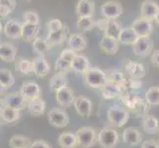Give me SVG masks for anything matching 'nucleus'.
Wrapping results in <instances>:
<instances>
[{
	"label": "nucleus",
	"instance_id": "obj_1",
	"mask_svg": "<svg viewBox=\"0 0 159 148\" xmlns=\"http://www.w3.org/2000/svg\"><path fill=\"white\" fill-rule=\"evenodd\" d=\"M83 77L85 85L90 88H102L108 83L107 73L98 67H90Z\"/></svg>",
	"mask_w": 159,
	"mask_h": 148
},
{
	"label": "nucleus",
	"instance_id": "obj_2",
	"mask_svg": "<svg viewBox=\"0 0 159 148\" xmlns=\"http://www.w3.org/2000/svg\"><path fill=\"white\" fill-rule=\"evenodd\" d=\"M107 117L112 125L117 128H122L129 122V113L127 109L120 105L111 106L108 110Z\"/></svg>",
	"mask_w": 159,
	"mask_h": 148
},
{
	"label": "nucleus",
	"instance_id": "obj_3",
	"mask_svg": "<svg viewBox=\"0 0 159 148\" xmlns=\"http://www.w3.org/2000/svg\"><path fill=\"white\" fill-rule=\"evenodd\" d=\"M48 120L52 127L57 128H63L67 127L70 119L68 114L60 108H53L52 109L48 114Z\"/></svg>",
	"mask_w": 159,
	"mask_h": 148
},
{
	"label": "nucleus",
	"instance_id": "obj_4",
	"mask_svg": "<svg viewBox=\"0 0 159 148\" xmlns=\"http://www.w3.org/2000/svg\"><path fill=\"white\" fill-rule=\"evenodd\" d=\"M97 142L103 148H115L119 142V132L114 128H104L97 134Z\"/></svg>",
	"mask_w": 159,
	"mask_h": 148
},
{
	"label": "nucleus",
	"instance_id": "obj_5",
	"mask_svg": "<svg viewBox=\"0 0 159 148\" xmlns=\"http://www.w3.org/2000/svg\"><path fill=\"white\" fill-rule=\"evenodd\" d=\"M78 141V146L81 148H90L96 143L97 134L92 128L84 127L79 128L75 132Z\"/></svg>",
	"mask_w": 159,
	"mask_h": 148
},
{
	"label": "nucleus",
	"instance_id": "obj_6",
	"mask_svg": "<svg viewBox=\"0 0 159 148\" xmlns=\"http://www.w3.org/2000/svg\"><path fill=\"white\" fill-rule=\"evenodd\" d=\"M101 13L104 18L117 20L123 14V6L117 1H108L101 6Z\"/></svg>",
	"mask_w": 159,
	"mask_h": 148
},
{
	"label": "nucleus",
	"instance_id": "obj_7",
	"mask_svg": "<svg viewBox=\"0 0 159 148\" xmlns=\"http://www.w3.org/2000/svg\"><path fill=\"white\" fill-rule=\"evenodd\" d=\"M153 48V42L150 39V37H143L135 42L133 45V51L135 56L139 57H146L149 56Z\"/></svg>",
	"mask_w": 159,
	"mask_h": 148
},
{
	"label": "nucleus",
	"instance_id": "obj_8",
	"mask_svg": "<svg viewBox=\"0 0 159 148\" xmlns=\"http://www.w3.org/2000/svg\"><path fill=\"white\" fill-rule=\"evenodd\" d=\"M128 86L127 85H119V84H114L111 82L108 83L101 88L102 97L106 100H110V99H115L120 97L123 93L127 92Z\"/></svg>",
	"mask_w": 159,
	"mask_h": 148
},
{
	"label": "nucleus",
	"instance_id": "obj_9",
	"mask_svg": "<svg viewBox=\"0 0 159 148\" xmlns=\"http://www.w3.org/2000/svg\"><path fill=\"white\" fill-rule=\"evenodd\" d=\"M20 93L25 98V100L27 102H29L31 100H34V99L40 98L42 90L40 88V86L37 83H35V82L27 81L22 84Z\"/></svg>",
	"mask_w": 159,
	"mask_h": 148
},
{
	"label": "nucleus",
	"instance_id": "obj_10",
	"mask_svg": "<svg viewBox=\"0 0 159 148\" xmlns=\"http://www.w3.org/2000/svg\"><path fill=\"white\" fill-rule=\"evenodd\" d=\"M74 92L69 87H64L56 92V101L60 107L68 108L74 104Z\"/></svg>",
	"mask_w": 159,
	"mask_h": 148
},
{
	"label": "nucleus",
	"instance_id": "obj_11",
	"mask_svg": "<svg viewBox=\"0 0 159 148\" xmlns=\"http://www.w3.org/2000/svg\"><path fill=\"white\" fill-rule=\"evenodd\" d=\"M73 106L75 108V111L80 117L87 118L89 117L92 113L93 104L90 99L86 98L84 96H79L75 98Z\"/></svg>",
	"mask_w": 159,
	"mask_h": 148
},
{
	"label": "nucleus",
	"instance_id": "obj_12",
	"mask_svg": "<svg viewBox=\"0 0 159 148\" xmlns=\"http://www.w3.org/2000/svg\"><path fill=\"white\" fill-rule=\"evenodd\" d=\"M2 105L10 107L13 109H17V110H23L25 107H27V101L25 100V98L21 95V93H13V94H10L5 96L2 100Z\"/></svg>",
	"mask_w": 159,
	"mask_h": 148
},
{
	"label": "nucleus",
	"instance_id": "obj_13",
	"mask_svg": "<svg viewBox=\"0 0 159 148\" xmlns=\"http://www.w3.org/2000/svg\"><path fill=\"white\" fill-rule=\"evenodd\" d=\"M133 29L135 31V33L138 34L139 38H143V37H150L152 30H153V26H152V22L149 20H146L144 18H139L136 19L133 22Z\"/></svg>",
	"mask_w": 159,
	"mask_h": 148
},
{
	"label": "nucleus",
	"instance_id": "obj_14",
	"mask_svg": "<svg viewBox=\"0 0 159 148\" xmlns=\"http://www.w3.org/2000/svg\"><path fill=\"white\" fill-rule=\"evenodd\" d=\"M158 12H159V5L153 1V0H145L141 4V8H140L141 18H144L152 22L153 20H155Z\"/></svg>",
	"mask_w": 159,
	"mask_h": 148
},
{
	"label": "nucleus",
	"instance_id": "obj_15",
	"mask_svg": "<svg viewBox=\"0 0 159 148\" xmlns=\"http://www.w3.org/2000/svg\"><path fill=\"white\" fill-rule=\"evenodd\" d=\"M33 68H34V74L37 77H46L51 72V66L48 60L43 56H36L33 59Z\"/></svg>",
	"mask_w": 159,
	"mask_h": 148
},
{
	"label": "nucleus",
	"instance_id": "obj_16",
	"mask_svg": "<svg viewBox=\"0 0 159 148\" xmlns=\"http://www.w3.org/2000/svg\"><path fill=\"white\" fill-rule=\"evenodd\" d=\"M4 34L10 39H19L23 38V24L16 20L7 21L4 27Z\"/></svg>",
	"mask_w": 159,
	"mask_h": 148
},
{
	"label": "nucleus",
	"instance_id": "obj_17",
	"mask_svg": "<svg viewBox=\"0 0 159 148\" xmlns=\"http://www.w3.org/2000/svg\"><path fill=\"white\" fill-rule=\"evenodd\" d=\"M123 140L125 143H127L130 146H138L142 142V134L139 130L133 128H125L123 133Z\"/></svg>",
	"mask_w": 159,
	"mask_h": 148
},
{
	"label": "nucleus",
	"instance_id": "obj_18",
	"mask_svg": "<svg viewBox=\"0 0 159 148\" xmlns=\"http://www.w3.org/2000/svg\"><path fill=\"white\" fill-rule=\"evenodd\" d=\"M95 12V3L93 0H79L76 5V14L80 17H93Z\"/></svg>",
	"mask_w": 159,
	"mask_h": 148
},
{
	"label": "nucleus",
	"instance_id": "obj_19",
	"mask_svg": "<svg viewBox=\"0 0 159 148\" xmlns=\"http://www.w3.org/2000/svg\"><path fill=\"white\" fill-rule=\"evenodd\" d=\"M90 68V61L85 56L82 54H76L71 62V70L77 74L84 75L86 71Z\"/></svg>",
	"mask_w": 159,
	"mask_h": 148
},
{
	"label": "nucleus",
	"instance_id": "obj_20",
	"mask_svg": "<svg viewBox=\"0 0 159 148\" xmlns=\"http://www.w3.org/2000/svg\"><path fill=\"white\" fill-rule=\"evenodd\" d=\"M125 71L129 75L130 78L133 79H141L145 75V68L139 62L129 60L125 64Z\"/></svg>",
	"mask_w": 159,
	"mask_h": 148
},
{
	"label": "nucleus",
	"instance_id": "obj_21",
	"mask_svg": "<svg viewBox=\"0 0 159 148\" xmlns=\"http://www.w3.org/2000/svg\"><path fill=\"white\" fill-rule=\"evenodd\" d=\"M17 56V48L10 43H0V59L5 62H13Z\"/></svg>",
	"mask_w": 159,
	"mask_h": 148
},
{
	"label": "nucleus",
	"instance_id": "obj_22",
	"mask_svg": "<svg viewBox=\"0 0 159 148\" xmlns=\"http://www.w3.org/2000/svg\"><path fill=\"white\" fill-rule=\"evenodd\" d=\"M142 129L147 134H155L159 131V120L155 116L146 114L142 118Z\"/></svg>",
	"mask_w": 159,
	"mask_h": 148
},
{
	"label": "nucleus",
	"instance_id": "obj_23",
	"mask_svg": "<svg viewBox=\"0 0 159 148\" xmlns=\"http://www.w3.org/2000/svg\"><path fill=\"white\" fill-rule=\"evenodd\" d=\"M58 144L61 148H76L78 141L76 134L72 131H64L58 136Z\"/></svg>",
	"mask_w": 159,
	"mask_h": 148
},
{
	"label": "nucleus",
	"instance_id": "obj_24",
	"mask_svg": "<svg viewBox=\"0 0 159 148\" xmlns=\"http://www.w3.org/2000/svg\"><path fill=\"white\" fill-rule=\"evenodd\" d=\"M100 47L107 54H116L119 51V41L104 36L100 41Z\"/></svg>",
	"mask_w": 159,
	"mask_h": 148
},
{
	"label": "nucleus",
	"instance_id": "obj_25",
	"mask_svg": "<svg viewBox=\"0 0 159 148\" xmlns=\"http://www.w3.org/2000/svg\"><path fill=\"white\" fill-rule=\"evenodd\" d=\"M139 39V37L133 29V27L129 28H123L119 37V43L122 45H134L135 42Z\"/></svg>",
	"mask_w": 159,
	"mask_h": 148
},
{
	"label": "nucleus",
	"instance_id": "obj_26",
	"mask_svg": "<svg viewBox=\"0 0 159 148\" xmlns=\"http://www.w3.org/2000/svg\"><path fill=\"white\" fill-rule=\"evenodd\" d=\"M87 47L85 38L81 34H72L68 40V47L75 52H80L84 51Z\"/></svg>",
	"mask_w": 159,
	"mask_h": 148
},
{
	"label": "nucleus",
	"instance_id": "obj_27",
	"mask_svg": "<svg viewBox=\"0 0 159 148\" xmlns=\"http://www.w3.org/2000/svg\"><path fill=\"white\" fill-rule=\"evenodd\" d=\"M27 109L28 112L33 116H41L45 113L46 110V103L41 98L34 99L29 102H27Z\"/></svg>",
	"mask_w": 159,
	"mask_h": 148
},
{
	"label": "nucleus",
	"instance_id": "obj_28",
	"mask_svg": "<svg viewBox=\"0 0 159 148\" xmlns=\"http://www.w3.org/2000/svg\"><path fill=\"white\" fill-rule=\"evenodd\" d=\"M0 119H2V120L5 123H14L20 119V110L2 106Z\"/></svg>",
	"mask_w": 159,
	"mask_h": 148
},
{
	"label": "nucleus",
	"instance_id": "obj_29",
	"mask_svg": "<svg viewBox=\"0 0 159 148\" xmlns=\"http://www.w3.org/2000/svg\"><path fill=\"white\" fill-rule=\"evenodd\" d=\"M66 27H63L61 30L57 31V32H48L47 36V41L51 46H57L62 43L65 41L66 38Z\"/></svg>",
	"mask_w": 159,
	"mask_h": 148
},
{
	"label": "nucleus",
	"instance_id": "obj_30",
	"mask_svg": "<svg viewBox=\"0 0 159 148\" xmlns=\"http://www.w3.org/2000/svg\"><path fill=\"white\" fill-rule=\"evenodd\" d=\"M122 26L116 20H109L106 26V29L104 30V36L113 38L115 40H119L120 32H122Z\"/></svg>",
	"mask_w": 159,
	"mask_h": 148
},
{
	"label": "nucleus",
	"instance_id": "obj_31",
	"mask_svg": "<svg viewBox=\"0 0 159 148\" xmlns=\"http://www.w3.org/2000/svg\"><path fill=\"white\" fill-rule=\"evenodd\" d=\"M64 87H67V79L64 73L57 72L50 79V88L52 91L57 92Z\"/></svg>",
	"mask_w": 159,
	"mask_h": 148
},
{
	"label": "nucleus",
	"instance_id": "obj_32",
	"mask_svg": "<svg viewBox=\"0 0 159 148\" xmlns=\"http://www.w3.org/2000/svg\"><path fill=\"white\" fill-rule=\"evenodd\" d=\"M40 32V24L23 23V38L27 42L34 41Z\"/></svg>",
	"mask_w": 159,
	"mask_h": 148
},
{
	"label": "nucleus",
	"instance_id": "obj_33",
	"mask_svg": "<svg viewBox=\"0 0 159 148\" xmlns=\"http://www.w3.org/2000/svg\"><path fill=\"white\" fill-rule=\"evenodd\" d=\"M32 142L33 141L27 136L16 134L10 138L9 146L10 148H30Z\"/></svg>",
	"mask_w": 159,
	"mask_h": 148
},
{
	"label": "nucleus",
	"instance_id": "obj_34",
	"mask_svg": "<svg viewBox=\"0 0 159 148\" xmlns=\"http://www.w3.org/2000/svg\"><path fill=\"white\" fill-rule=\"evenodd\" d=\"M51 47L52 46L48 43L47 40H43L39 37L33 41V51H34L35 53L39 54L41 56H45L47 52H50Z\"/></svg>",
	"mask_w": 159,
	"mask_h": 148
},
{
	"label": "nucleus",
	"instance_id": "obj_35",
	"mask_svg": "<svg viewBox=\"0 0 159 148\" xmlns=\"http://www.w3.org/2000/svg\"><path fill=\"white\" fill-rule=\"evenodd\" d=\"M122 103H124V105L127 107L130 111H134V109L136 108V105L139 101V98L136 96L134 93H129V92H125L123 93L120 97Z\"/></svg>",
	"mask_w": 159,
	"mask_h": 148
},
{
	"label": "nucleus",
	"instance_id": "obj_36",
	"mask_svg": "<svg viewBox=\"0 0 159 148\" xmlns=\"http://www.w3.org/2000/svg\"><path fill=\"white\" fill-rule=\"evenodd\" d=\"M144 100L149 106H159V86H153L147 90Z\"/></svg>",
	"mask_w": 159,
	"mask_h": 148
},
{
	"label": "nucleus",
	"instance_id": "obj_37",
	"mask_svg": "<svg viewBox=\"0 0 159 148\" xmlns=\"http://www.w3.org/2000/svg\"><path fill=\"white\" fill-rule=\"evenodd\" d=\"M16 0H0V17L6 18L16 8Z\"/></svg>",
	"mask_w": 159,
	"mask_h": 148
},
{
	"label": "nucleus",
	"instance_id": "obj_38",
	"mask_svg": "<svg viewBox=\"0 0 159 148\" xmlns=\"http://www.w3.org/2000/svg\"><path fill=\"white\" fill-rule=\"evenodd\" d=\"M107 78L108 82H111V83L119 85H127V79H125V75L120 70H110L107 73Z\"/></svg>",
	"mask_w": 159,
	"mask_h": 148
},
{
	"label": "nucleus",
	"instance_id": "obj_39",
	"mask_svg": "<svg viewBox=\"0 0 159 148\" xmlns=\"http://www.w3.org/2000/svg\"><path fill=\"white\" fill-rule=\"evenodd\" d=\"M16 70L20 72L21 74L28 75L34 72V68H33V61L29 59H20L19 61L15 65Z\"/></svg>",
	"mask_w": 159,
	"mask_h": 148
},
{
	"label": "nucleus",
	"instance_id": "obj_40",
	"mask_svg": "<svg viewBox=\"0 0 159 148\" xmlns=\"http://www.w3.org/2000/svg\"><path fill=\"white\" fill-rule=\"evenodd\" d=\"M0 82L7 88L15 84V77L12 72L7 68H0Z\"/></svg>",
	"mask_w": 159,
	"mask_h": 148
},
{
	"label": "nucleus",
	"instance_id": "obj_41",
	"mask_svg": "<svg viewBox=\"0 0 159 148\" xmlns=\"http://www.w3.org/2000/svg\"><path fill=\"white\" fill-rule=\"evenodd\" d=\"M95 26L93 17H80L77 21V28L82 32H88Z\"/></svg>",
	"mask_w": 159,
	"mask_h": 148
},
{
	"label": "nucleus",
	"instance_id": "obj_42",
	"mask_svg": "<svg viewBox=\"0 0 159 148\" xmlns=\"http://www.w3.org/2000/svg\"><path fill=\"white\" fill-rule=\"evenodd\" d=\"M148 104L147 102L144 100H142V99H139V101L138 103V105H136V108L134 109V113L136 114V117H139V118H143L147 114V112H148Z\"/></svg>",
	"mask_w": 159,
	"mask_h": 148
},
{
	"label": "nucleus",
	"instance_id": "obj_43",
	"mask_svg": "<svg viewBox=\"0 0 159 148\" xmlns=\"http://www.w3.org/2000/svg\"><path fill=\"white\" fill-rule=\"evenodd\" d=\"M56 69L58 72L65 73L71 69V62L67 61V60L63 59L62 57L58 56V58L56 61Z\"/></svg>",
	"mask_w": 159,
	"mask_h": 148
},
{
	"label": "nucleus",
	"instance_id": "obj_44",
	"mask_svg": "<svg viewBox=\"0 0 159 148\" xmlns=\"http://www.w3.org/2000/svg\"><path fill=\"white\" fill-rule=\"evenodd\" d=\"M23 21L24 23L28 24H40V18L34 11H27L23 14Z\"/></svg>",
	"mask_w": 159,
	"mask_h": 148
},
{
	"label": "nucleus",
	"instance_id": "obj_45",
	"mask_svg": "<svg viewBox=\"0 0 159 148\" xmlns=\"http://www.w3.org/2000/svg\"><path fill=\"white\" fill-rule=\"evenodd\" d=\"M63 24L62 22L58 20V19H52L48 23V32H57L59 31L63 28Z\"/></svg>",
	"mask_w": 159,
	"mask_h": 148
},
{
	"label": "nucleus",
	"instance_id": "obj_46",
	"mask_svg": "<svg viewBox=\"0 0 159 148\" xmlns=\"http://www.w3.org/2000/svg\"><path fill=\"white\" fill-rule=\"evenodd\" d=\"M76 53L75 52H73L72 49H70L69 47L68 48H65V49H63V51L60 52V57H62L63 59H65V60H67V61H69V62H72V60H73V58L75 57V56H76Z\"/></svg>",
	"mask_w": 159,
	"mask_h": 148
},
{
	"label": "nucleus",
	"instance_id": "obj_47",
	"mask_svg": "<svg viewBox=\"0 0 159 148\" xmlns=\"http://www.w3.org/2000/svg\"><path fill=\"white\" fill-rule=\"evenodd\" d=\"M127 85L128 88L131 89H139L142 87V82L140 79H127Z\"/></svg>",
	"mask_w": 159,
	"mask_h": 148
},
{
	"label": "nucleus",
	"instance_id": "obj_48",
	"mask_svg": "<svg viewBox=\"0 0 159 148\" xmlns=\"http://www.w3.org/2000/svg\"><path fill=\"white\" fill-rule=\"evenodd\" d=\"M30 148H52L51 144H48L47 141L42 139H37L32 142Z\"/></svg>",
	"mask_w": 159,
	"mask_h": 148
},
{
	"label": "nucleus",
	"instance_id": "obj_49",
	"mask_svg": "<svg viewBox=\"0 0 159 148\" xmlns=\"http://www.w3.org/2000/svg\"><path fill=\"white\" fill-rule=\"evenodd\" d=\"M141 148H159V142L154 139L145 140L142 142Z\"/></svg>",
	"mask_w": 159,
	"mask_h": 148
},
{
	"label": "nucleus",
	"instance_id": "obj_50",
	"mask_svg": "<svg viewBox=\"0 0 159 148\" xmlns=\"http://www.w3.org/2000/svg\"><path fill=\"white\" fill-rule=\"evenodd\" d=\"M150 61H151L153 66L159 68V49H157V51H155L151 54Z\"/></svg>",
	"mask_w": 159,
	"mask_h": 148
},
{
	"label": "nucleus",
	"instance_id": "obj_51",
	"mask_svg": "<svg viewBox=\"0 0 159 148\" xmlns=\"http://www.w3.org/2000/svg\"><path fill=\"white\" fill-rule=\"evenodd\" d=\"M7 89H8L7 87H5V86L1 83V82H0V96L3 95L4 93L7 91Z\"/></svg>",
	"mask_w": 159,
	"mask_h": 148
},
{
	"label": "nucleus",
	"instance_id": "obj_52",
	"mask_svg": "<svg viewBox=\"0 0 159 148\" xmlns=\"http://www.w3.org/2000/svg\"><path fill=\"white\" fill-rule=\"evenodd\" d=\"M155 21H156V23L159 25V12H158V14H157V16H156V18H155Z\"/></svg>",
	"mask_w": 159,
	"mask_h": 148
},
{
	"label": "nucleus",
	"instance_id": "obj_53",
	"mask_svg": "<svg viewBox=\"0 0 159 148\" xmlns=\"http://www.w3.org/2000/svg\"><path fill=\"white\" fill-rule=\"evenodd\" d=\"M2 31V24H1V21H0V33Z\"/></svg>",
	"mask_w": 159,
	"mask_h": 148
},
{
	"label": "nucleus",
	"instance_id": "obj_54",
	"mask_svg": "<svg viewBox=\"0 0 159 148\" xmlns=\"http://www.w3.org/2000/svg\"><path fill=\"white\" fill-rule=\"evenodd\" d=\"M27 1H31V0H27Z\"/></svg>",
	"mask_w": 159,
	"mask_h": 148
},
{
	"label": "nucleus",
	"instance_id": "obj_55",
	"mask_svg": "<svg viewBox=\"0 0 159 148\" xmlns=\"http://www.w3.org/2000/svg\"><path fill=\"white\" fill-rule=\"evenodd\" d=\"M158 136H159V131H158Z\"/></svg>",
	"mask_w": 159,
	"mask_h": 148
},
{
	"label": "nucleus",
	"instance_id": "obj_56",
	"mask_svg": "<svg viewBox=\"0 0 159 148\" xmlns=\"http://www.w3.org/2000/svg\"></svg>",
	"mask_w": 159,
	"mask_h": 148
}]
</instances>
